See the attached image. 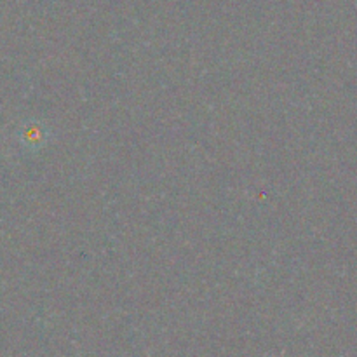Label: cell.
Segmentation results:
<instances>
[{"label":"cell","mask_w":357,"mask_h":357,"mask_svg":"<svg viewBox=\"0 0 357 357\" xmlns=\"http://www.w3.org/2000/svg\"><path fill=\"white\" fill-rule=\"evenodd\" d=\"M51 136V128L45 122L37 121V119L26 121L17 131V139H20L21 146L28 152H40L42 149L49 145Z\"/></svg>","instance_id":"cell-1"}]
</instances>
